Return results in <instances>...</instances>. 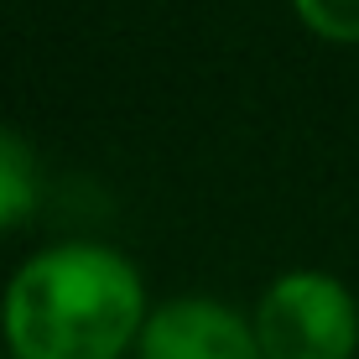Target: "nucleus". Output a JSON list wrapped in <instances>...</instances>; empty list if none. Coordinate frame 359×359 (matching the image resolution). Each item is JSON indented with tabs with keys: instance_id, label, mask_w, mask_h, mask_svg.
<instances>
[{
	"instance_id": "obj_2",
	"label": "nucleus",
	"mask_w": 359,
	"mask_h": 359,
	"mask_svg": "<svg viewBox=\"0 0 359 359\" xmlns=\"http://www.w3.org/2000/svg\"><path fill=\"white\" fill-rule=\"evenodd\" d=\"M255 339L266 359H354V292L328 271H287L255 307Z\"/></svg>"
},
{
	"instance_id": "obj_5",
	"label": "nucleus",
	"mask_w": 359,
	"mask_h": 359,
	"mask_svg": "<svg viewBox=\"0 0 359 359\" xmlns=\"http://www.w3.org/2000/svg\"><path fill=\"white\" fill-rule=\"evenodd\" d=\"M297 16L328 42H359V0H292Z\"/></svg>"
},
{
	"instance_id": "obj_1",
	"label": "nucleus",
	"mask_w": 359,
	"mask_h": 359,
	"mask_svg": "<svg viewBox=\"0 0 359 359\" xmlns=\"http://www.w3.org/2000/svg\"><path fill=\"white\" fill-rule=\"evenodd\" d=\"M146 318L141 271L94 240L36 250L0 297L11 359H120Z\"/></svg>"
},
{
	"instance_id": "obj_3",
	"label": "nucleus",
	"mask_w": 359,
	"mask_h": 359,
	"mask_svg": "<svg viewBox=\"0 0 359 359\" xmlns=\"http://www.w3.org/2000/svg\"><path fill=\"white\" fill-rule=\"evenodd\" d=\"M141 359H266L255 339V318H240L214 297H172L151 307L141 339Z\"/></svg>"
},
{
	"instance_id": "obj_4",
	"label": "nucleus",
	"mask_w": 359,
	"mask_h": 359,
	"mask_svg": "<svg viewBox=\"0 0 359 359\" xmlns=\"http://www.w3.org/2000/svg\"><path fill=\"white\" fill-rule=\"evenodd\" d=\"M36 208V156L16 130L0 126V229Z\"/></svg>"
}]
</instances>
